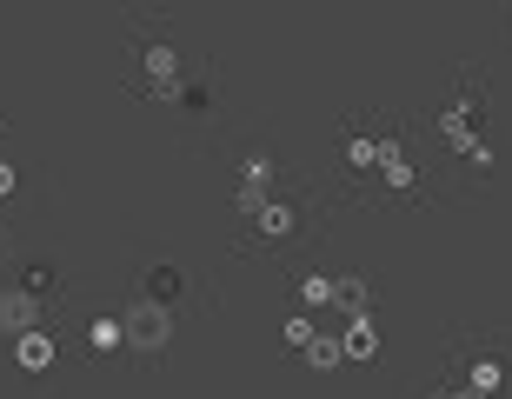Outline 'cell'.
Instances as JSON below:
<instances>
[{
  "label": "cell",
  "instance_id": "1",
  "mask_svg": "<svg viewBox=\"0 0 512 399\" xmlns=\"http://www.w3.org/2000/svg\"><path fill=\"white\" fill-rule=\"evenodd\" d=\"M120 340L140 346V353H167L173 346V313L153 306V300H133L127 313H120Z\"/></svg>",
  "mask_w": 512,
  "mask_h": 399
},
{
  "label": "cell",
  "instance_id": "2",
  "mask_svg": "<svg viewBox=\"0 0 512 399\" xmlns=\"http://www.w3.org/2000/svg\"><path fill=\"white\" fill-rule=\"evenodd\" d=\"M147 94L153 100L180 94V54H173V40H153V47H147Z\"/></svg>",
  "mask_w": 512,
  "mask_h": 399
},
{
  "label": "cell",
  "instance_id": "3",
  "mask_svg": "<svg viewBox=\"0 0 512 399\" xmlns=\"http://www.w3.org/2000/svg\"><path fill=\"white\" fill-rule=\"evenodd\" d=\"M340 353H346V360H373V353H380V326H373V313H360V320H346V333H340Z\"/></svg>",
  "mask_w": 512,
  "mask_h": 399
},
{
  "label": "cell",
  "instance_id": "4",
  "mask_svg": "<svg viewBox=\"0 0 512 399\" xmlns=\"http://www.w3.org/2000/svg\"><path fill=\"white\" fill-rule=\"evenodd\" d=\"M34 320H40V306H34V293H0V326L7 333H34Z\"/></svg>",
  "mask_w": 512,
  "mask_h": 399
},
{
  "label": "cell",
  "instance_id": "5",
  "mask_svg": "<svg viewBox=\"0 0 512 399\" xmlns=\"http://www.w3.org/2000/svg\"><path fill=\"white\" fill-rule=\"evenodd\" d=\"M180 293H187V273H180V266H153V280H147V293H140V300H153V306H167V313H173V300H180Z\"/></svg>",
  "mask_w": 512,
  "mask_h": 399
},
{
  "label": "cell",
  "instance_id": "6",
  "mask_svg": "<svg viewBox=\"0 0 512 399\" xmlns=\"http://www.w3.org/2000/svg\"><path fill=\"white\" fill-rule=\"evenodd\" d=\"M14 360L27 366V373H47V366H54V340L34 326V333H20V340H14Z\"/></svg>",
  "mask_w": 512,
  "mask_h": 399
},
{
  "label": "cell",
  "instance_id": "7",
  "mask_svg": "<svg viewBox=\"0 0 512 399\" xmlns=\"http://www.w3.org/2000/svg\"><path fill=\"white\" fill-rule=\"evenodd\" d=\"M333 306H340L346 320H360V313H366V280H360V273H340V280H333Z\"/></svg>",
  "mask_w": 512,
  "mask_h": 399
},
{
  "label": "cell",
  "instance_id": "8",
  "mask_svg": "<svg viewBox=\"0 0 512 399\" xmlns=\"http://www.w3.org/2000/svg\"><path fill=\"white\" fill-rule=\"evenodd\" d=\"M306 360L320 366V373H333V366H340L346 353H340V340H333V333H313V340H306Z\"/></svg>",
  "mask_w": 512,
  "mask_h": 399
},
{
  "label": "cell",
  "instance_id": "9",
  "mask_svg": "<svg viewBox=\"0 0 512 399\" xmlns=\"http://www.w3.org/2000/svg\"><path fill=\"white\" fill-rule=\"evenodd\" d=\"M300 300H306V306H326V300H333V273H306Z\"/></svg>",
  "mask_w": 512,
  "mask_h": 399
},
{
  "label": "cell",
  "instance_id": "10",
  "mask_svg": "<svg viewBox=\"0 0 512 399\" xmlns=\"http://www.w3.org/2000/svg\"><path fill=\"white\" fill-rule=\"evenodd\" d=\"M87 340H94V353H114V346H120V320H94V326H87Z\"/></svg>",
  "mask_w": 512,
  "mask_h": 399
},
{
  "label": "cell",
  "instance_id": "11",
  "mask_svg": "<svg viewBox=\"0 0 512 399\" xmlns=\"http://www.w3.org/2000/svg\"><path fill=\"white\" fill-rule=\"evenodd\" d=\"M373 160H380V140H353L346 147V167H373Z\"/></svg>",
  "mask_w": 512,
  "mask_h": 399
},
{
  "label": "cell",
  "instance_id": "12",
  "mask_svg": "<svg viewBox=\"0 0 512 399\" xmlns=\"http://www.w3.org/2000/svg\"><path fill=\"white\" fill-rule=\"evenodd\" d=\"M286 340L306 346V340H313V320H306V313H293V320H286Z\"/></svg>",
  "mask_w": 512,
  "mask_h": 399
},
{
  "label": "cell",
  "instance_id": "13",
  "mask_svg": "<svg viewBox=\"0 0 512 399\" xmlns=\"http://www.w3.org/2000/svg\"><path fill=\"white\" fill-rule=\"evenodd\" d=\"M7 193H14V167H7V160H0V200H7Z\"/></svg>",
  "mask_w": 512,
  "mask_h": 399
},
{
  "label": "cell",
  "instance_id": "14",
  "mask_svg": "<svg viewBox=\"0 0 512 399\" xmlns=\"http://www.w3.org/2000/svg\"><path fill=\"white\" fill-rule=\"evenodd\" d=\"M433 399H479V393H433Z\"/></svg>",
  "mask_w": 512,
  "mask_h": 399
}]
</instances>
